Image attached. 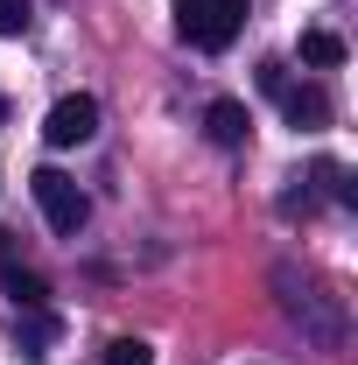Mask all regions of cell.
<instances>
[{"instance_id": "6da1fadb", "label": "cell", "mask_w": 358, "mask_h": 365, "mask_svg": "<svg viewBox=\"0 0 358 365\" xmlns=\"http://www.w3.org/2000/svg\"><path fill=\"white\" fill-rule=\"evenodd\" d=\"M274 288H281V309L302 323V337H310L316 351H337L344 344V330H352L344 295H330L316 274H295V267H274Z\"/></svg>"}, {"instance_id": "7a4b0ae2", "label": "cell", "mask_w": 358, "mask_h": 365, "mask_svg": "<svg viewBox=\"0 0 358 365\" xmlns=\"http://www.w3.org/2000/svg\"><path fill=\"white\" fill-rule=\"evenodd\" d=\"M176 29L197 49H232V36L246 29V0H176Z\"/></svg>"}, {"instance_id": "3957f363", "label": "cell", "mask_w": 358, "mask_h": 365, "mask_svg": "<svg viewBox=\"0 0 358 365\" xmlns=\"http://www.w3.org/2000/svg\"><path fill=\"white\" fill-rule=\"evenodd\" d=\"M29 190H36V211H43V225L56 232V239H78V232H85L91 204H85V190L63 176V169H36Z\"/></svg>"}, {"instance_id": "277c9868", "label": "cell", "mask_w": 358, "mask_h": 365, "mask_svg": "<svg viewBox=\"0 0 358 365\" xmlns=\"http://www.w3.org/2000/svg\"><path fill=\"white\" fill-rule=\"evenodd\" d=\"M98 134V98H85V91H71V98H56L43 120V140L49 148H78V140Z\"/></svg>"}, {"instance_id": "5b68a950", "label": "cell", "mask_w": 358, "mask_h": 365, "mask_svg": "<svg viewBox=\"0 0 358 365\" xmlns=\"http://www.w3.org/2000/svg\"><path fill=\"white\" fill-rule=\"evenodd\" d=\"M274 98H281V113H288V127H295V134L330 127V98H323L316 85H288V78H281V91H274Z\"/></svg>"}, {"instance_id": "8992f818", "label": "cell", "mask_w": 358, "mask_h": 365, "mask_svg": "<svg viewBox=\"0 0 358 365\" xmlns=\"http://www.w3.org/2000/svg\"><path fill=\"white\" fill-rule=\"evenodd\" d=\"M204 134L218 140V148H246V134H253V113H246L239 98H211V106H204Z\"/></svg>"}, {"instance_id": "52a82bcc", "label": "cell", "mask_w": 358, "mask_h": 365, "mask_svg": "<svg viewBox=\"0 0 358 365\" xmlns=\"http://www.w3.org/2000/svg\"><path fill=\"white\" fill-rule=\"evenodd\" d=\"M49 337H56V323H49L43 309H21V317H14V351H21L29 365L49 359Z\"/></svg>"}, {"instance_id": "ba28073f", "label": "cell", "mask_w": 358, "mask_h": 365, "mask_svg": "<svg viewBox=\"0 0 358 365\" xmlns=\"http://www.w3.org/2000/svg\"><path fill=\"white\" fill-rule=\"evenodd\" d=\"M302 63H316V71H337V63H344V43H337L330 29H302Z\"/></svg>"}, {"instance_id": "9c48e42d", "label": "cell", "mask_w": 358, "mask_h": 365, "mask_svg": "<svg viewBox=\"0 0 358 365\" xmlns=\"http://www.w3.org/2000/svg\"><path fill=\"white\" fill-rule=\"evenodd\" d=\"M0 281H7V295H14L21 309H43V281H36V274H21V267H0Z\"/></svg>"}, {"instance_id": "30bf717a", "label": "cell", "mask_w": 358, "mask_h": 365, "mask_svg": "<svg viewBox=\"0 0 358 365\" xmlns=\"http://www.w3.org/2000/svg\"><path fill=\"white\" fill-rule=\"evenodd\" d=\"M106 365H155V344H140V337H113V344H106Z\"/></svg>"}, {"instance_id": "8fae6325", "label": "cell", "mask_w": 358, "mask_h": 365, "mask_svg": "<svg viewBox=\"0 0 358 365\" xmlns=\"http://www.w3.org/2000/svg\"><path fill=\"white\" fill-rule=\"evenodd\" d=\"M29 0H0V36H29Z\"/></svg>"}, {"instance_id": "7c38bea8", "label": "cell", "mask_w": 358, "mask_h": 365, "mask_svg": "<svg viewBox=\"0 0 358 365\" xmlns=\"http://www.w3.org/2000/svg\"><path fill=\"white\" fill-rule=\"evenodd\" d=\"M0 120H7V98H0Z\"/></svg>"}]
</instances>
